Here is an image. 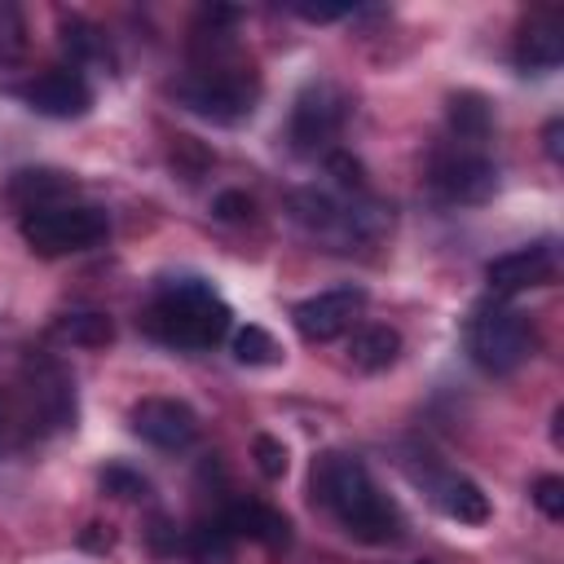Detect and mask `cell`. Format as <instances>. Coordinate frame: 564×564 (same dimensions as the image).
<instances>
[{
    "label": "cell",
    "mask_w": 564,
    "mask_h": 564,
    "mask_svg": "<svg viewBox=\"0 0 564 564\" xmlns=\"http://www.w3.org/2000/svg\"><path fill=\"white\" fill-rule=\"evenodd\" d=\"M326 172H330L344 189H361V185H366V167H361L357 159H348L344 150H330V154H326Z\"/></svg>",
    "instance_id": "cell-26"
},
{
    "label": "cell",
    "mask_w": 564,
    "mask_h": 564,
    "mask_svg": "<svg viewBox=\"0 0 564 564\" xmlns=\"http://www.w3.org/2000/svg\"><path fill=\"white\" fill-rule=\"evenodd\" d=\"M212 212H216L220 220H247V216H251V198H247L242 189H225V194H216Z\"/></svg>",
    "instance_id": "cell-27"
},
{
    "label": "cell",
    "mask_w": 564,
    "mask_h": 564,
    "mask_svg": "<svg viewBox=\"0 0 564 564\" xmlns=\"http://www.w3.org/2000/svg\"><path fill=\"white\" fill-rule=\"evenodd\" d=\"M128 423L154 449H185L198 436V414L176 397H141L132 405Z\"/></svg>",
    "instance_id": "cell-9"
},
{
    "label": "cell",
    "mask_w": 564,
    "mask_h": 564,
    "mask_svg": "<svg viewBox=\"0 0 564 564\" xmlns=\"http://www.w3.org/2000/svg\"><path fill=\"white\" fill-rule=\"evenodd\" d=\"M110 234V216L93 203H57L22 212V242L35 256H75L88 247H101Z\"/></svg>",
    "instance_id": "cell-5"
},
{
    "label": "cell",
    "mask_w": 564,
    "mask_h": 564,
    "mask_svg": "<svg viewBox=\"0 0 564 564\" xmlns=\"http://www.w3.org/2000/svg\"><path fill=\"white\" fill-rule=\"evenodd\" d=\"M229 304L203 282V278H172L159 286L145 330L172 348H212L229 330Z\"/></svg>",
    "instance_id": "cell-2"
},
{
    "label": "cell",
    "mask_w": 564,
    "mask_h": 564,
    "mask_svg": "<svg viewBox=\"0 0 564 564\" xmlns=\"http://www.w3.org/2000/svg\"><path fill=\"white\" fill-rule=\"evenodd\" d=\"M564 62V22L555 9L533 13L516 35V66L520 70H555Z\"/></svg>",
    "instance_id": "cell-13"
},
{
    "label": "cell",
    "mask_w": 564,
    "mask_h": 564,
    "mask_svg": "<svg viewBox=\"0 0 564 564\" xmlns=\"http://www.w3.org/2000/svg\"><path fill=\"white\" fill-rule=\"evenodd\" d=\"M366 308V291L361 286H335V291H322V295H308L291 308V322L295 330L308 339V344H330L335 335H344L357 313Z\"/></svg>",
    "instance_id": "cell-8"
},
{
    "label": "cell",
    "mask_w": 564,
    "mask_h": 564,
    "mask_svg": "<svg viewBox=\"0 0 564 564\" xmlns=\"http://www.w3.org/2000/svg\"><path fill=\"white\" fill-rule=\"evenodd\" d=\"M348 352H352V366L357 370H388L392 361H397V352H401V335L392 330V326H361V330H352V344H348Z\"/></svg>",
    "instance_id": "cell-18"
},
{
    "label": "cell",
    "mask_w": 564,
    "mask_h": 564,
    "mask_svg": "<svg viewBox=\"0 0 564 564\" xmlns=\"http://www.w3.org/2000/svg\"><path fill=\"white\" fill-rule=\"evenodd\" d=\"M348 110H352V106H348V97H344L339 84H330V79L304 84L300 97H295V106H291V123H286L291 150H300V154L326 150V145L339 137Z\"/></svg>",
    "instance_id": "cell-6"
},
{
    "label": "cell",
    "mask_w": 564,
    "mask_h": 564,
    "mask_svg": "<svg viewBox=\"0 0 564 564\" xmlns=\"http://www.w3.org/2000/svg\"><path fill=\"white\" fill-rule=\"evenodd\" d=\"M57 335H62L66 344H79V348H106V344L115 339V322H110L106 313H93V308H84V313H62V317H57Z\"/></svg>",
    "instance_id": "cell-20"
},
{
    "label": "cell",
    "mask_w": 564,
    "mask_h": 564,
    "mask_svg": "<svg viewBox=\"0 0 564 564\" xmlns=\"http://www.w3.org/2000/svg\"><path fill=\"white\" fill-rule=\"evenodd\" d=\"M533 507L546 516V520H564V480L560 476H538L533 489H529Z\"/></svg>",
    "instance_id": "cell-25"
},
{
    "label": "cell",
    "mask_w": 564,
    "mask_h": 564,
    "mask_svg": "<svg viewBox=\"0 0 564 564\" xmlns=\"http://www.w3.org/2000/svg\"><path fill=\"white\" fill-rule=\"evenodd\" d=\"M225 529H229L234 538L260 542V546H269V551H286V546H291V520H286L278 507L256 502V498H238V502H229V511H225Z\"/></svg>",
    "instance_id": "cell-12"
},
{
    "label": "cell",
    "mask_w": 564,
    "mask_h": 564,
    "mask_svg": "<svg viewBox=\"0 0 564 564\" xmlns=\"http://www.w3.org/2000/svg\"><path fill=\"white\" fill-rule=\"evenodd\" d=\"M172 97L207 119V123H238L256 110V97H260V79L247 62H225V57H212L203 66H194L185 79H176Z\"/></svg>",
    "instance_id": "cell-3"
},
{
    "label": "cell",
    "mask_w": 564,
    "mask_h": 564,
    "mask_svg": "<svg viewBox=\"0 0 564 564\" xmlns=\"http://www.w3.org/2000/svg\"><path fill=\"white\" fill-rule=\"evenodd\" d=\"M198 564H212V560H229V546H234V533L220 524H194L185 529V542H181Z\"/></svg>",
    "instance_id": "cell-21"
},
{
    "label": "cell",
    "mask_w": 564,
    "mask_h": 564,
    "mask_svg": "<svg viewBox=\"0 0 564 564\" xmlns=\"http://www.w3.org/2000/svg\"><path fill=\"white\" fill-rule=\"evenodd\" d=\"M560 132H564V123H560V119H551V123H546V132H542L546 154H551V159H560Z\"/></svg>",
    "instance_id": "cell-28"
},
{
    "label": "cell",
    "mask_w": 564,
    "mask_h": 564,
    "mask_svg": "<svg viewBox=\"0 0 564 564\" xmlns=\"http://www.w3.org/2000/svg\"><path fill=\"white\" fill-rule=\"evenodd\" d=\"M555 278V247L551 242H533V247H516L507 256H494L485 264V282L498 295H516L529 286H542Z\"/></svg>",
    "instance_id": "cell-11"
},
{
    "label": "cell",
    "mask_w": 564,
    "mask_h": 564,
    "mask_svg": "<svg viewBox=\"0 0 564 564\" xmlns=\"http://www.w3.org/2000/svg\"><path fill=\"white\" fill-rule=\"evenodd\" d=\"M251 458H256L260 476H269V480H282V476H286V467H291L286 445H282L278 436H269V432H260V436L251 441Z\"/></svg>",
    "instance_id": "cell-24"
},
{
    "label": "cell",
    "mask_w": 564,
    "mask_h": 564,
    "mask_svg": "<svg viewBox=\"0 0 564 564\" xmlns=\"http://www.w3.org/2000/svg\"><path fill=\"white\" fill-rule=\"evenodd\" d=\"M22 101L35 110V115H48V119H79L88 115L93 106V88L79 70L70 66H53L44 75H35L26 88H22Z\"/></svg>",
    "instance_id": "cell-10"
},
{
    "label": "cell",
    "mask_w": 564,
    "mask_h": 564,
    "mask_svg": "<svg viewBox=\"0 0 564 564\" xmlns=\"http://www.w3.org/2000/svg\"><path fill=\"white\" fill-rule=\"evenodd\" d=\"M97 485H101V494H110V498H123V502H137V498H150V480H145L141 471H132V467H123V463H110V467H101V476H97Z\"/></svg>",
    "instance_id": "cell-23"
},
{
    "label": "cell",
    "mask_w": 564,
    "mask_h": 564,
    "mask_svg": "<svg viewBox=\"0 0 564 564\" xmlns=\"http://www.w3.org/2000/svg\"><path fill=\"white\" fill-rule=\"evenodd\" d=\"M308 489H313V502L326 507L335 516V524L357 542H370V546L397 542L401 529H405L397 502L388 494H379V485L370 480V471H366V463L357 454L326 449L313 463Z\"/></svg>",
    "instance_id": "cell-1"
},
{
    "label": "cell",
    "mask_w": 564,
    "mask_h": 564,
    "mask_svg": "<svg viewBox=\"0 0 564 564\" xmlns=\"http://www.w3.org/2000/svg\"><path fill=\"white\" fill-rule=\"evenodd\" d=\"M57 31H62V48H66L75 62H110L106 35H101V26H93L88 18H79V13H62Z\"/></svg>",
    "instance_id": "cell-19"
},
{
    "label": "cell",
    "mask_w": 564,
    "mask_h": 564,
    "mask_svg": "<svg viewBox=\"0 0 564 564\" xmlns=\"http://www.w3.org/2000/svg\"><path fill=\"white\" fill-rule=\"evenodd\" d=\"M75 181L57 167H22L9 176V198L22 207V212H35V207H57L62 194H70Z\"/></svg>",
    "instance_id": "cell-15"
},
{
    "label": "cell",
    "mask_w": 564,
    "mask_h": 564,
    "mask_svg": "<svg viewBox=\"0 0 564 564\" xmlns=\"http://www.w3.org/2000/svg\"><path fill=\"white\" fill-rule=\"evenodd\" d=\"M432 185L449 203H485L498 189V167L476 145H454L432 159Z\"/></svg>",
    "instance_id": "cell-7"
},
{
    "label": "cell",
    "mask_w": 564,
    "mask_h": 564,
    "mask_svg": "<svg viewBox=\"0 0 564 564\" xmlns=\"http://www.w3.org/2000/svg\"><path fill=\"white\" fill-rule=\"evenodd\" d=\"M467 352L485 375H511L533 357V326L520 308L485 300L467 317Z\"/></svg>",
    "instance_id": "cell-4"
},
{
    "label": "cell",
    "mask_w": 564,
    "mask_h": 564,
    "mask_svg": "<svg viewBox=\"0 0 564 564\" xmlns=\"http://www.w3.org/2000/svg\"><path fill=\"white\" fill-rule=\"evenodd\" d=\"M31 397H35L40 414L53 427L75 423V388H70V375L57 361H48V357H35L31 361Z\"/></svg>",
    "instance_id": "cell-14"
},
{
    "label": "cell",
    "mask_w": 564,
    "mask_h": 564,
    "mask_svg": "<svg viewBox=\"0 0 564 564\" xmlns=\"http://www.w3.org/2000/svg\"><path fill=\"white\" fill-rule=\"evenodd\" d=\"M436 507L458 524H485L489 520V494L467 476H441L436 480Z\"/></svg>",
    "instance_id": "cell-16"
},
{
    "label": "cell",
    "mask_w": 564,
    "mask_h": 564,
    "mask_svg": "<svg viewBox=\"0 0 564 564\" xmlns=\"http://www.w3.org/2000/svg\"><path fill=\"white\" fill-rule=\"evenodd\" d=\"M445 119H449V132L458 137V145H480V141L489 137V128H494L489 101H485L480 93H471V88H463V93L449 97Z\"/></svg>",
    "instance_id": "cell-17"
},
{
    "label": "cell",
    "mask_w": 564,
    "mask_h": 564,
    "mask_svg": "<svg viewBox=\"0 0 564 564\" xmlns=\"http://www.w3.org/2000/svg\"><path fill=\"white\" fill-rule=\"evenodd\" d=\"M234 357L242 366H278L282 361V348H278V339L264 326H242L234 335Z\"/></svg>",
    "instance_id": "cell-22"
}]
</instances>
